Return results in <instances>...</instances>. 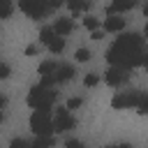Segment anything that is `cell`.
<instances>
[{
	"label": "cell",
	"instance_id": "obj_1",
	"mask_svg": "<svg viewBox=\"0 0 148 148\" xmlns=\"http://www.w3.org/2000/svg\"><path fill=\"white\" fill-rule=\"evenodd\" d=\"M146 46H143V37L136 32H125L120 35L106 51V60L113 67H123V69H132L136 65H141V56H143Z\"/></svg>",
	"mask_w": 148,
	"mask_h": 148
},
{
	"label": "cell",
	"instance_id": "obj_2",
	"mask_svg": "<svg viewBox=\"0 0 148 148\" xmlns=\"http://www.w3.org/2000/svg\"><path fill=\"white\" fill-rule=\"evenodd\" d=\"M56 99H58V92L51 88H44V86H32L28 92V104L35 111H51Z\"/></svg>",
	"mask_w": 148,
	"mask_h": 148
},
{
	"label": "cell",
	"instance_id": "obj_3",
	"mask_svg": "<svg viewBox=\"0 0 148 148\" xmlns=\"http://www.w3.org/2000/svg\"><path fill=\"white\" fill-rule=\"evenodd\" d=\"M30 130L35 136H51L53 134V118L49 111H35L30 116Z\"/></svg>",
	"mask_w": 148,
	"mask_h": 148
},
{
	"label": "cell",
	"instance_id": "obj_4",
	"mask_svg": "<svg viewBox=\"0 0 148 148\" xmlns=\"http://www.w3.org/2000/svg\"><path fill=\"white\" fill-rule=\"evenodd\" d=\"M18 7H21L23 14H28V16L35 18V21L44 18V16L51 12V9H49V0H18Z\"/></svg>",
	"mask_w": 148,
	"mask_h": 148
},
{
	"label": "cell",
	"instance_id": "obj_5",
	"mask_svg": "<svg viewBox=\"0 0 148 148\" xmlns=\"http://www.w3.org/2000/svg\"><path fill=\"white\" fill-rule=\"evenodd\" d=\"M130 69H123V67H113V65H109V69H106V74H104V81L111 86V88H120V86H125L127 81H130Z\"/></svg>",
	"mask_w": 148,
	"mask_h": 148
},
{
	"label": "cell",
	"instance_id": "obj_6",
	"mask_svg": "<svg viewBox=\"0 0 148 148\" xmlns=\"http://www.w3.org/2000/svg\"><path fill=\"white\" fill-rule=\"evenodd\" d=\"M76 127L74 116H69V109H56V118H53V132H69Z\"/></svg>",
	"mask_w": 148,
	"mask_h": 148
},
{
	"label": "cell",
	"instance_id": "obj_7",
	"mask_svg": "<svg viewBox=\"0 0 148 148\" xmlns=\"http://www.w3.org/2000/svg\"><path fill=\"white\" fill-rule=\"evenodd\" d=\"M139 95H141V92H134V90H130V92H116L113 99H111V106H113V109H130V106H136Z\"/></svg>",
	"mask_w": 148,
	"mask_h": 148
},
{
	"label": "cell",
	"instance_id": "obj_8",
	"mask_svg": "<svg viewBox=\"0 0 148 148\" xmlns=\"http://www.w3.org/2000/svg\"><path fill=\"white\" fill-rule=\"evenodd\" d=\"M136 7V0H113L109 7H106V14L109 16H116V14H123L127 9H134Z\"/></svg>",
	"mask_w": 148,
	"mask_h": 148
},
{
	"label": "cell",
	"instance_id": "obj_9",
	"mask_svg": "<svg viewBox=\"0 0 148 148\" xmlns=\"http://www.w3.org/2000/svg\"><path fill=\"white\" fill-rule=\"evenodd\" d=\"M53 76H56V83H67V81L74 76V67H72V65H67V62H60V65L56 67Z\"/></svg>",
	"mask_w": 148,
	"mask_h": 148
},
{
	"label": "cell",
	"instance_id": "obj_10",
	"mask_svg": "<svg viewBox=\"0 0 148 148\" xmlns=\"http://www.w3.org/2000/svg\"><path fill=\"white\" fill-rule=\"evenodd\" d=\"M123 30H125V18H120L118 14L104 21V32H123Z\"/></svg>",
	"mask_w": 148,
	"mask_h": 148
},
{
	"label": "cell",
	"instance_id": "obj_11",
	"mask_svg": "<svg viewBox=\"0 0 148 148\" xmlns=\"http://www.w3.org/2000/svg\"><path fill=\"white\" fill-rule=\"evenodd\" d=\"M53 30H56V35L67 37L69 32H74V21H72V18H58L56 25H53Z\"/></svg>",
	"mask_w": 148,
	"mask_h": 148
},
{
	"label": "cell",
	"instance_id": "obj_12",
	"mask_svg": "<svg viewBox=\"0 0 148 148\" xmlns=\"http://www.w3.org/2000/svg\"><path fill=\"white\" fill-rule=\"evenodd\" d=\"M67 7H69L74 14H81V12H88L90 0H67Z\"/></svg>",
	"mask_w": 148,
	"mask_h": 148
},
{
	"label": "cell",
	"instance_id": "obj_13",
	"mask_svg": "<svg viewBox=\"0 0 148 148\" xmlns=\"http://www.w3.org/2000/svg\"><path fill=\"white\" fill-rule=\"evenodd\" d=\"M46 46H49V51H51V53H62V51H65V37L56 35V37H53Z\"/></svg>",
	"mask_w": 148,
	"mask_h": 148
},
{
	"label": "cell",
	"instance_id": "obj_14",
	"mask_svg": "<svg viewBox=\"0 0 148 148\" xmlns=\"http://www.w3.org/2000/svg\"><path fill=\"white\" fill-rule=\"evenodd\" d=\"M56 141L53 136H37L35 141H30V148H53Z\"/></svg>",
	"mask_w": 148,
	"mask_h": 148
},
{
	"label": "cell",
	"instance_id": "obj_15",
	"mask_svg": "<svg viewBox=\"0 0 148 148\" xmlns=\"http://www.w3.org/2000/svg\"><path fill=\"white\" fill-rule=\"evenodd\" d=\"M56 67H58V62H56V60H46V62H42V65H39L37 74H42V76H46V74H53V72H56Z\"/></svg>",
	"mask_w": 148,
	"mask_h": 148
},
{
	"label": "cell",
	"instance_id": "obj_16",
	"mask_svg": "<svg viewBox=\"0 0 148 148\" xmlns=\"http://www.w3.org/2000/svg\"><path fill=\"white\" fill-rule=\"evenodd\" d=\"M14 12V5L12 0H0V18H9Z\"/></svg>",
	"mask_w": 148,
	"mask_h": 148
},
{
	"label": "cell",
	"instance_id": "obj_17",
	"mask_svg": "<svg viewBox=\"0 0 148 148\" xmlns=\"http://www.w3.org/2000/svg\"><path fill=\"white\" fill-rule=\"evenodd\" d=\"M53 37H56V30L53 28H42V32H39V42L42 44H49Z\"/></svg>",
	"mask_w": 148,
	"mask_h": 148
},
{
	"label": "cell",
	"instance_id": "obj_18",
	"mask_svg": "<svg viewBox=\"0 0 148 148\" xmlns=\"http://www.w3.org/2000/svg\"><path fill=\"white\" fill-rule=\"evenodd\" d=\"M134 109H136L139 113H143V116L148 113V92H146V95H139V102H136Z\"/></svg>",
	"mask_w": 148,
	"mask_h": 148
},
{
	"label": "cell",
	"instance_id": "obj_19",
	"mask_svg": "<svg viewBox=\"0 0 148 148\" xmlns=\"http://www.w3.org/2000/svg\"><path fill=\"white\" fill-rule=\"evenodd\" d=\"M90 58H92V53H90L88 49H79V51L74 53V60H76V62H88Z\"/></svg>",
	"mask_w": 148,
	"mask_h": 148
},
{
	"label": "cell",
	"instance_id": "obj_20",
	"mask_svg": "<svg viewBox=\"0 0 148 148\" xmlns=\"http://www.w3.org/2000/svg\"><path fill=\"white\" fill-rule=\"evenodd\" d=\"M97 83H99V76H97V74H92V72L86 74V79H83V86H86V88H95Z\"/></svg>",
	"mask_w": 148,
	"mask_h": 148
},
{
	"label": "cell",
	"instance_id": "obj_21",
	"mask_svg": "<svg viewBox=\"0 0 148 148\" xmlns=\"http://www.w3.org/2000/svg\"><path fill=\"white\" fill-rule=\"evenodd\" d=\"M83 25L92 32V30H97V28H99V21H97L95 16H86V18H83Z\"/></svg>",
	"mask_w": 148,
	"mask_h": 148
},
{
	"label": "cell",
	"instance_id": "obj_22",
	"mask_svg": "<svg viewBox=\"0 0 148 148\" xmlns=\"http://www.w3.org/2000/svg\"><path fill=\"white\" fill-rule=\"evenodd\" d=\"M9 148H30V141H25V139H21V136H16V139H12V143H9Z\"/></svg>",
	"mask_w": 148,
	"mask_h": 148
},
{
	"label": "cell",
	"instance_id": "obj_23",
	"mask_svg": "<svg viewBox=\"0 0 148 148\" xmlns=\"http://www.w3.org/2000/svg\"><path fill=\"white\" fill-rule=\"evenodd\" d=\"M81 104H83L81 97H69V99H67V109H69V111H72V109H79Z\"/></svg>",
	"mask_w": 148,
	"mask_h": 148
},
{
	"label": "cell",
	"instance_id": "obj_24",
	"mask_svg": "<svg viewBox=\"0 0 148 148\" xmlns=\"http://www.w3.org/2000/svg\"><path fill=\"white\" fill-rule=\"evenodd\" d=\"M9 74H12V69H9V65H7V62H0V81H2V79H7Z\"/></svg>",
	"mask_w": 148,
	"mask_h": 148
},
{
	"label": "cell",
	"instance_id": "obj_25",
	"mask_svg": "<svg viewBox=\"0 0 148 148\" xmlns=\"http://www.w3.org/2000/svg\"><path fill=\"white\" fill-rule=\"evenodd\" d=\"M65 148H86V146H83L79 139H67V141H65Z\"/></svg>",
	"mask_w": 148,
	"mask_h": 148
},
{
	"label": "cell",
	"instance_id": "obj_26",
	"mask_svg": "<svg viewBox=\"0 0 148 148\" xmlns=\"http://www.w3.org/2000/svg\"><path fill=\"white\" fill-rule=\"evenodd\" d=\"M65 5V0H49V9L53 12V9H58V7H62Z\"/></svg>",
	"mask_w": 148,
	"mask_h": 148
},
{
	"label": "cell",
	"instance_id": "obj_27",
	"mask_svg": "<svg viewBox=\"0 0 148 148\" xmlns=\"http://www.w3.org/2000/svg\"><path fill=\"white\" fill-rule=\"evenodd\" d=\"M90 37H92V39H102V37H104V30H99V28H97V30H92V32H90Z\"/></svg>",
	"mask_w": 148,
	"mask_h": 148
},
{
	"label": "cell",
	"instance_id": "obj_28",
	"mask_svg": "<svg viewBox=\"0 0 148 148\" xmlns=\"http://www.w3.org/2000/svg\"><path fill=\"white\" fill-rule=\"evenodd\" d=\"M37 53V44H30V46H25V56H35Z\"/></svg>",
	"mask_w": 148,
	"mask_h": 148
},
{
	"label": "cell",
	"instance_id": "obj_29",
	"mask_svg": "<svg viewBox=\"0 0 148 148\" xmlns=\"http://www.w3.org/2000/svg\"><path fill=\"white\" fill-rule=\"evenodd\" d=\"M141 67L148 72V51H143V56H141Z\"/></svg>",
	"mask_w": 148,
	"mask_h": 148
},
{
	"label": "cell",
	"instance_id": "obj_30",
	"mask_svg": "<svg viewBox=\"0 0 148 148\" xmlns=\"http://www.w3.org/2000/svg\"><path fill=\"white\" fill-rule=\"evenodd\" d=\"M5 106H7V97H5V95H0V111H2Z\"/></svg>",
	"mask_w": 148,
	"mask_h": 148
},
{
	"label": "cell",
	"instance_id": "obj_31",
	"mask_svg": "<svg viewBox=\"0 0 148 148\" xmlns=\"http://www.w3.org/2000/svg\"><path fill=\"white\" fill-rule=\"evenodd\" d=\"M106 148H132L130 143H118V146H106Z\"/></svg>",
	"mask_w": 148,
	"mask_h": 148
},
{
	"label": "cell",
	"instance_id": "obj_32",
	"mask_svg": "<svg viewBox=\"0 0 148 148\" xmlns=\"http://www.w3.org/2000/svg\"><path fill=\"white\" fill-rule=\"evenodd\" d=\"M143 14H146V16H148V2H146V5H143Z\"/></svg>",
	"mask_w": 148,
	"mask_h": 148
},
{
	"label": "cell",
	"instance_id": "obj_33",
	"mask_svg": "<svg viewBox=\"0 0 148 148\" xmlns=\"http://www.w3.org/2000/svg\"><path fill=\"white\" fill-rule=\"evenodd\" d=\"M2 120H5V113H2V111H0V123H2Z\"/></svg>",
	"mask_w": 148,
	"mask_h": 148
},
{
	"label": "cell",
	"instance_id": "obj_34",
	"mask_svg": "<svg viewBox=\"0 0 148 148\" xmlns=\"http://www.w3.org/2000/svg\"><path fill=\"white\" fill-rule=\"evenodd\" d=\"M143 35H146V37H148V23H146V30H143Z\"/></svg>",
	"mask_w": 148,
	"mask_h": 148
}]
</instances>
